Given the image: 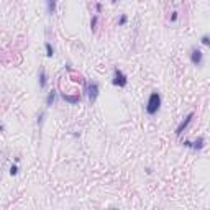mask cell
Here are the masks:
<instances>
[{
    "instance_id": "15",
    "label": "cell",
    "mask_w": 210,
    "mask_h": 210,
    "mask_svg": "<svg viewBox=\"0 0 210 210\" xmlns=\"http://www.w3.org/2000/svg\"><path fill=\"white\" fill-rule=\"evenodd\" d=\"M200 41H202V44H205V46L210 50V36H208V34H204V36L200 38Z\"/></svg>"
},
{
    "instance_id": "4",
    "label": "cell",
    "mask_w": 210,
    "mask_h": 210,
    "mask_svg": "<svg viewBox=\"0 0 210 210\" xmlns=\"http://www.w3.org/2000/svg\"><path fill=\"white\" fill-rule=\"evenodd\" d=\"M192 118H194V112L187 113V115H185V118H184V120L181 122L179 125H177V128H176V135H177V136H181V135H182V133L185 131V128H187L189 125H190Z\"/></svg>"
},
{
    "instance_id": "12",
    "label": "cell",
    "mask_w": 210,
    "mask_h": 210,
    "mask_svg": "<svg viewBox=\"0 0 210 210\" xmlns=\"http://www.w3.org/2000/svg\"><path fill=\"white\" fill-rule=\"evenodd\" d=\"M97 23H99V16L94 15V16H92V20H90V30H92V31H95V30H97Z\"/></svg>"
},
{
    "instance_id": "9",
    "label": "cell",
    "mask_w": 210,
    "mask_h": 210,
    "mask_svg": "<svg viewBox=\"0 0 210 210\" xmlns=\"http://www.w3.org/2000/svg\"><path fill=\"white\" fill-rule=\"evenodd\" d=\"M204 146H205V138H204V136H199L195 141H192V149H195V151L202 149Z\"/></svg>"
},
{
    "instance_id": "11",
    "label": "cell",
    "mask_w": 210,
    "mask_h": 210,
    "mask_svg": "<svg viewBox=\"0 0 210 210\" xmlns=\"http://www.w3.org/2000/svg\"><path fill=\"white\" fill-rule=\"evenodd\" d=\"M44 48H46V56H48V58H52V56H54V48H52V44L46 43V44H44Z\"/></svg>"
},
{
    "instance_id": "1",
    "label": "cell",
    "mask_w": 210,
    "mask_h": 210,
    "mask_svg": "<svg viewBox=\"0 0 210 210\" xmlns=\"http://www.w3.org/2000/svg\"><path fill=\"white\" fill-rule=\"evenodd\" d=\"M161 104H163V99H161V94L154 90V92L149 94L148 104H146V113L148 115H156L158 112L161 110Z\"/></svg>"
},
{
    "instance_id": "10",
    "label": "cell",
    "mask_w": 210,
    "mask_h": 210,
    "mask_svg": "<svg viewBox=\"0 0 210 210\" xmlns=\"http://www.w3.org/2000/svg\"><path fill=\"white\" fill-rule=\"evenodd\" d=\"M56 3H58V0H46V10L50 15L56 12Z\"/></svg>"
},
{
    "instance_id": "7",
    "label": "cell",
    "mask_w": 210,
    "mask_h": 210,
    "mask_svg": "<svg viewBox=\"0 0 210 210\" xmlns=\"http://www.w3.org/2000/svg\"><path fill=\"white\" fill-rule=\"evenodd\" d=\"M56 99H58V92H56V90H51V92H48V95H46V107H48V108L52 107V105H54V102H56Z\"/></svg>"
},
{
    "instance_id": "6",
    "label": "cell",
    "mask_w": 210,
    "mask_h": 210,
    "mask_svg": "<svg viewBox=\"0 0 210 210\" xmlns=\"http://www.w3.org/2000/svg\"><path fill=\"white\" fill-rule=\"evenodd\" d=\"M38 84H40V89H46L48 86V74L44 71V68H41L38 71Z\"/></svg>"
},
{
    "instance_id": "2",
    "label": "cell",
    "mask_w": 210,
    "mask_h": 210,
    "mask_svg": "<svg viewBox=\"0 0 210 210\" xmlns=\"http://www.w3.org/2000/svg\"><path fill=\"white\" fill-rule=\"evenodd\" d=\"M86 94H87V97H89V102L94 105L97 102V97H99V94H100L99 82H95V80H89L87 86H86Z\"/></svg>"
},
{
    "instance_id": "8",
    "label": "cell",
    "mask_w": 210,
    "mask_h": 210,
    "mask_svg": "<svg viewBox=\"0 0 210 210\" xmlns=\"http://www.w3.org/2000/svg\"><path fill=\"white\" fill-rule=\"evenodd\" d=\"M61 97H62V100H66V102L71 104V105H77L79 100H80L79 95H68V94H62Z\"/></svg>"
},
{
    "instance_id": "20",
    "label": "cell",
    "mask_w": 210,
    "mask_h": 210,
    "mask_svg": "<svg viewBox=\"0 0 210 210\" xmlns=\"http://www.w3.org/2000/svg\"><path fill=\"white\" fill-rule=\"evenodd\" d=\"M112 3H117V0H112Z\"/></svg>"
},
{
    "instance_id": "18",
    "label": "cell",
    "mask_w": 210,
    "mask_h": 210,
    "mask_svg": "<svg viewBox=\"0 0 210 210\" xmlns=\"http://www.w3.org/2000/svg\"><path fill=\"white\" fill-rule=\"evenodd\" d=\"M95 10H97V13L102 12V3H100V2H97V3H95Z\"/></svg>"
},
{
    "instance_id": "3",
    "label": "cell",
    "mask_w": 210,
    "mask_h": 210,
    "mask_svg": "<svg viewBox=\"0 0 210 210\" xmlns=\"http://www.w3.org/2000/svg\"><path fill=\"white\" fill-rule=\"evenodd\" d=\"M112 84L115 87H127L128 77L125 76V72L118 68H113V77H112Z\"/></svg>"
},
{
    "instance_id": "17",
    "label": "cell",
    "mask_w": 210,
    "mask_h": 210,
    "mask_svg": "<svg viewBox=\"0 0 210 210\" xmlns=\"http://www.w3.org/2000/svg\"><path fill=\"white\" fill-rule=\"evenodd\" d=\"M177 20H179V13H177V12H172V15H171V22L176 23Z\"/></svg>"
},
{
    "instance_id": "13",
    "label": "cell",
    "mask_w": 210,
    "mask_h": 210,
    "mask_svg": "<svg viewBox=\"0 0 210 210\" xmlns=\"http://www.w3.org/2000/svg\"><path fill=\"white\" fill-rule=\"evenodd\" d=\"M18 163H15V164H12V166H10V176H16V174H18Z\"/></svg>"
},
{
    "instance_id": "16",
    "label": "cell",
    "mask_w": 210,
    "mask_h": 210,
    "mask_svg": "<svg viewBox=\"0 0 210 210\" xmlns=\"http://www.w3.org/2000/svg\"><path fill=\"white\" fill-rule=\"evenodd\" d=\"M128 23V16L127 15H122L120 20H118V26H125Z\"/></svg>"
},
{
    "instance_id": "14",
    "label": "cell",
    "mask_w": 210,
    "mask_h": 210,
    "mask_svg": "<svg viewBox=\"0 0 210 210\" xmlns=\"http://www.w3.org/2000/svg\"><path fill=\"white\" fill-rule=\"evenodd\" d=\"M44 118H46V112H41L40 115H38V127H43V122H44Z\"/></svg>"
},
{
    "instance_id": "5",
    "label": "cell",
    "mask_w": 210,
    "mask_h": 210,
    "mask_svg": "<svg viewBox=\"0 0 210 210\" xmlns=\"http://www.w3.org/2000/svg\"><path fill=\"white\" fill-rule=\"evenodd\" d=\"M190 62L194 66H202V62H204V52L200 50H197V48H192L190 50Z\"/></svg>"
},
{
    "instance_id": "19",
    "label": "cell",
    "mask_w": 210,
    "mask_h": 210,
    "mask_svg": "<svg viewBox=\"0 0 210 210\" xmlns=\"http://www.w3.org/2000/svg\"><path fill=\"white\" fill-rule=\"evenodd\" d=\"M182 145L185 146V148H192V141H189V140H184Z\"/></svg>"
}]
</instances>
